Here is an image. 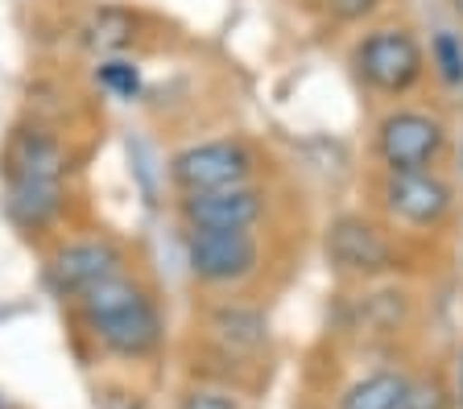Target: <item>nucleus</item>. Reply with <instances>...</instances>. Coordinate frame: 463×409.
<instances>
[{
    "label": "nucleus",
    "instance_id": "obj_1",
    "mask_svg": "<svg viewBox=\"0 0 463 409\" xmlns=\"http://www.w3.org/2000/svg\"><path fill=\"white\" fill-rule=\"evenodd\" d=\"M71 153L50 128L17 125L0 149L5 215L21 232H46L67 211Z\"/></svg>",
    "mask_w": 463,
    "mask_h": 409
},
{
    "label": "nucleus",
    "instance_id": "obj_2",
    "mask_svg": "<svg viewBox=\"0 0 463 409\" xmlns=\"http://www.w3.org/2000/svg\"><path fill=\"white\" fill-rule=\"evenodd\" d=\"M75 306L91 339L120 360H149L162 348L165 322L157 311V298L128 269L112 273L87 293H79Z\"/></svg>",
    "mask_w": 463,
    "mask_h": 409
},
{
    "label": "nucleus",
    "instance_id": "obj_3",
    "mask_svg": "<svg viewBox=\"0 0 463 409\" xmlns=\"http://www.w3.org/2000/svg\"><path fill=\"white\" fill-rule=\"evenodd\" d=\"M170 182L178 195H199V191H223V186L257 182L260 157L241 136H220V141H199L170 157Z\"/></svg>",
    "mask_w": 463,
    "mask_h": 409
},
{
    "label": "nucleus",
    "instance_id": "obj_4",
    "mask_svg": "<svg viewBox=\"0 0 463 409\" xmlns=\"http://www.w3.org/2000/svg\"><path fill=\"white\" fill-rule=\"evenodd\" d=\"M183 256L199 285L236 290L260 269L257 232H212V228H183Z\"/></svg>",
    "mask_w": 463,
    "mask_h": 409
},
{
    "label": "nucleus",
    "instance_id": "obj_5",
    "mask_svg": "<svg viewBox=\"0 0 463 409\" xmlns=\"http://www.w3.org/2000/svg\"><path fill=\"white\" fill-rule=\"evenodd\" d=\"M426 70V54L410 30H373L356 46V75L381 96H405Z\"/></svg>",
    "mask_w": 463,
    "mask_h": 409
},
{
    "label": "nucleus",
    "instance_id": "obj_6",
    "mask_svg": "<svg viewBox=\"0 0 463 409\" xmlns=\"http://www.w3.org/2000/svg\"><path fill=\"white\" fill-rule=\"evenodd\" d=\"M447 149V125L422 107H397L376 125V157L389 174L402 170H434Z\"/></svg>",
    "mask_w": 463,
    "mask_h": 409
},
{
    "label": "nucleus",
    "instance_id": "obj_7",
    "mask_svg": "<svg viewBox=\"0 0 463 409\" xmlns=\"http://www.w3.org/2000/svg\"><path fill=\"white\" fill-rule=\"evenodd\" d=\"M323 253L344 277H360V282L389 277L402 265L393 240L376 224H368L364 215H335L323 232Z\"/></svg>",
    "mask_w": 463,
    "mask_h": 409
},
{
    "label": "nucleus",
    "instance_id": "obj_8",
    "mask_svg": "<svg viewBox=\"0 0 463 409\" xmlns=\"http://www.w3.org/2000/svg\"><path fill=\"white\" fill-rule=\"evenodd\" d=\"M125 248L112 240V236H79V240H67L62 248H54L46 265V277L54 285V293L71 298L75 302L79 293H87L91 285H99L104 277L125 269Z\"/></svg>",
    "mask_w": 463,
    "mask_h": 409
},
{
    "label": "nucleus",
    "instance_id": "obj_9",
    "mask_svg": "<svg viewBox=\"0 0 463 409\" xmlns=\"http://www.w3.org/2000/svg\"><path fill=\"white\" fill-rule=\"evenodd\" d=\"M269 211V195L257 182L223 186V191H199L178 199L183 228H212V232H252Z\"/></svg>",
    "mask_w": 463,
    "mask_h": 409
},
{
    "label": "nucleus",
    "instance_id": "obj_10",
    "mask_svg": "<svg viewBox=\"0 0 463 409\" xmlns=\"http://www.w3.org/2000/svg\"><path fill=\"white\" fill-rule=\"evenodd\" d=\"M381 199H385V211L393 215L397 224L405 228H439L451 215L455 207V191L443 174L434 170H402V174H389L381 186Z\"/></svg>",
    "mask_w": 463,
    "mask_h": 409
},
{
    "label": "nucleus",
    "instance_id": "obj_11",
    "mask_svg": "<svg viewBox=\"0 0 463 409\" xmlns=\"http://www.w3.org/2000/svg\"><path fill=\"white\" fill-rule=\"evenodd\" d=\"M207 335L223 356H244L249 360L269 343V322H265V311L228 298V302L207 311Z\"/></svg>",
    "mask_w": 463,
    "mask_h": 409
},
{
    "label": "nucleus",
    "instance_id": "obj_12",
    "mask_svg": "<svg viewBox=\"0 0 463 409\" xmlns=\"http://www.w3.org/2000/svg\"><path fill=\"white\" fill-rule=\"evenodd\" d=\"M137 38V17L125 5H99L79 21V46L99 54V59H112L120 50H128Z\"/></svg>",
    "mask_w": 463,
    "mask_h": 409
},
{
    "label": "nucleus",
    "instance_id": "obj_13",
    "mask_svg": "<svg viewBox=\"0 0 463 409\" xmlns=\"http://www.w3.org/2000/svg\"><path fill=\"white\" fill-rule=\"evenodd\" d=\"M405 385H410L405 372L376 368V372H368V376L347 385L344 397H339V409H402Z\"/></svg>",
    "mask_w": 463,
    "mask_h": 409
},
{
    "label": "nucleus",
    "instance_id": "obj_14",
    "mask_svg": "<svg viewBox=\"0 0 463 409\" xmlns=\"http://www.w3.org/2000/svg\"><path fill=\"white\" fill-rule=\"evenodd\" d=\"M430 67L447 88H463V38L451 30H439L430 38Z\"/></svg>",
    "mask_w": 463,
    "mask_h": 409
},
{
    "label": "nucleus",
    "instance_id": "obj_15",
    "mask_svg": "<svg viewBox=\"0 0 463 409\" xmlns=\"http://www.w3.org/2000/svg\"><path fill=\"white\" fill-rule=\"evenodd\" d=\"M96 79H99V88L116 99H137L141 96V70H137V62L120 59V54H112V59L99 62Z\"/></svg>",
    "mask_w": 463,
    "mask_h": 409
},
{
    "label": "nucleus",
    "instance_id": "obj_16",
    "mask_svg": "<svg viewBox=\"0 0 463 409\" xmlns=\"http://www.w3.org/2000/svg\"><path fill=\"white\" fill-rule=\"evenodd\" d=\"M455 393L443 385V376H410L402 409H451Z\"/></svg>",
    "mask_w": 463,
    "mask_h": 409
},
{
    "label": "nucleus",
    "instance_id": "obj_17",
    "mask_svg": "<svg viewBox=\"0 0 463 409\" xmlns=\"http://www.w3.org/2000/svg\"><path fill=\"white\" fill-rule=\"evenodd\" d=\"M174 409H241V401L232 397L228 389H212V385H191V389L178 397Z\"/></svg>",
    "mask_w": 463,
    "mask_h": 409
},
{
    "label": "nucleus",
    "instance_id": "obj_18",
    "mask_svg": "<svg viewBox=\"0 0 463 409\" xmlns=\"http://www.w3.org/2000/svg\"><path fill=\"white\" fill-rule=\"evenodd\" d=\"M385 0H327V13L335 21H364L381 9Z\"/></svg>",
    "mask_w": 463,
    "mask_h": 409
},
{
    "label": "nucleus",
    "instance_id": "obj_19",
    "mask_svg": "<svg viewBox=\"0 0 463 409\" xmlns=\"http://www.w3.org/2000/svg\"><path fill=\"white\" fill-rule=\"evenodd\" d=\"M99 409H149L137 393H108L104 401H99Z\"/></svg>",
    "mask_w": 463,
    "mask_h": 409
},
{
    "label": "nucleus",
    "instance_id": "obj_20",
    "mask_svg": "<svg viewBox=\"0 0 463 409\" xmlns=\"http://www.w3.org/2000/svg\"><path fill=\"white\" fill-rule=\"evenodd\" d=\"M455 405L463 409V351L455 356Z\"/></svg>",
    "mask_w": 463,
    "mask_h": 409
},
{
    "label": "nucleus",
    "instance_id": "obj_21",
    "mask_svg": "<svg viewBox=\"0 0 463 409\" xmlns=\"http://www.w3.org/2000/svg\"><path fill=\"white\" fill-rule=\"evenodd\" d=\"M451 5H455V13H459V17H463V0H451Z\"/></svg>",
    "mask_w": 463,
    "mask_h": 409
}]
</instances>
